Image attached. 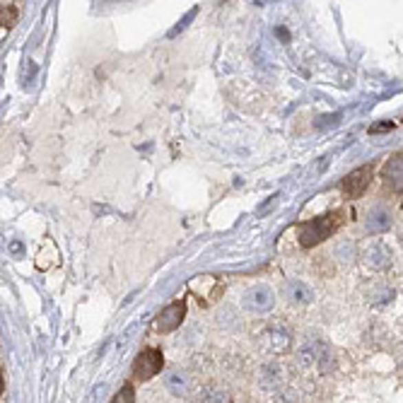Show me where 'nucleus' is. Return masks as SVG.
<instances>
[{
	"instance_id": "2",
	"label": "nucleus",
	"mask_w": 403,
	"mask_h": 403,
	"mask_svg": "<svg viewBox=\"0 0 403 403\" xmlns=\"http://www.w3.org/2000/svg\"><path fill=\"white\" fill-rule=\"evenodd\" d=\"M338 227V215H321L314 217V220L300 225V244L305 249H312V246L321 244L324 239H329L331 235Z\"/></svg>"
},
{
	"instance_id": "16",
	"label": "nucleus",
	"mask_w": 403,
	"mask_h": 403,
	"mask_svg": "<svg viewBox=\"0 0 403 403\" xmlns=\"http://www.w3.org/2000/svg\"><path fill=\"white\" fill-rule=\"evenodd\" d=\"M0 20H3V27H12V25H15V20H17V6H15V3H3Z\"/></svg>"
},
{
	"instance_id": "1",
	"label": "nucleus",
	"mask_w": 403,
	"mask_h": 403,
	"mask_svg": "<svg viewBox=\"0 0 403 403\" xmlns=\"http://www.w3.org/2000/svg\"><path fill=\"white\" fill-rule=\"evenodd\" d=\"M297 364L302 369H319L321 374H331L336 369V358L326 340L307 338L297 350Z\"/></svg>"
},
{
	"instance_id": "5",
	"label": "nucleus",
	"mask_w": 403,
	"mask_h": 403,
	"mask_svg": "<svg viewBox=\"0 0 403 403\" xmlns=\"http://www.w3.org/2000/svg\"><path fill=\"white\" fill-rule=\"evenodd\" d=\"M162 364H164L162 353L155 348H148L135 358V362H133V377L140 379V382H148L155 374L162 372Z\"/></svg>"
},
{
	"instance_id": "7",
	"label": "nucleus",
	"mask_w": 403,
	"mask_h": 403,
	"mask_svg": "<svg viewBox=\"0 0 403 403\" xmlns=\"http://www.w3.org/2000/svg\"><path fill=\"white\" fill-rule=\"evenodd\" d=\"M369 182H372V167L364 164V167H358L343 179V191L348 193L350 198H360L364 191H367Z\"/></svg>"
},
{
	"instance_id": "6",
	"label": "nucleus",
	"mask_w": 403,
	"mask_h": 403,
	"mask_svg": "<svg viewBox=\"0 0 403 403\" xmlns=\"http://www.w3.org/2000/svg\"><path fill=\"white\" fill-rule=\"evenodd\" d=\"M184 316H186V302H172L169 307H164L162 312H160L157 321H155V326H157L160 334H172V331H177L179 326H182Z\"/></svg>"
},
{
	"instance_id": "11",
	"label": "nucleus",
	"mask_w": 403,
	"mask_h": 403,
	"mask_svg": "<svg viewBox=\"0 0 403 403\" xmlns=\"http://www.w3.org/2000/svg\"><path fill=\"white\" fill-rule=\"evenodd\" d=\"M364 227H367V232H372V235L386 232L389 227H391V213L382 206L372 208V210L367 213V217H364Z\"/></svg>"
},
{
	"instance_id": "3",
	"label": "nucleus",
	"mask_w": 403,
	"mask_h": 403,
	"mask_svg": "<svg viewBox=\"0 0 403 403\" xmlns=\"http://www.w3.org/2000/svg\"><path fill=\"white\" fill-rule=\"evenodd\" d=\"M273 302H276V295L268 285H254L244 292L241 297V307H244L249 314H265V312L273 309Z\"/></svg>"
},
{
	"instance_id": "8",
	"label": "nucleus",
	"mask_w": 403,
	"mask_h": 403,
	"mask_svg": "<svg viewBox=\"0 0 403 403\" xmlns=\"http://www.w3.org/2000/svg\"><path fill=\"white\" fill-rule=\"evenodd\" d=\"M382 177L386 186H391V191L403 193V155H393L391 160H386Z\"/></svg>"
},
{
	"instance_id": "12",
	"label": "nucleus",
	"mask_w": 403,
	"mask_h": 403,
	"mask_svg": "<svg viewBox=\"0 0 403 403\" xmlns=\"http://www.w3.org/2000/svg\"><path fill=\"white\" fill-rule=\"evenodd\" d=\"M283 295H285L290 302H295V305H307V302L314 300V290L302 281H287Z\"/></svg>"
},
{
	"instance_id": "10",
	"label": "nucleus",
	"mask_w": 403,
	"mask_h": 403,
	"mask_svg": "<svg viewBox=\"0 0 403 403\" xmlns=\"http://www.w3.org/2000/svg\"><path fill=\"white\" fill-rule=\"evenodd\" d=\"M164 386L174 396H188L191 393V379H188V374L184 369H169L164 374Z\"/></svg>"
},
{
	"instance_id": "4",
	"label": "nucleus",
	"mask_w": 403,
	"mask_h": 403,
	"mask_svg": "<svg viewBox=\"0 0 403 403\" xmlns=\"http://www.w3.org/2000/svg\"><path fill=\"white\" fill-rule=\"evenodd\" d=\"M261 345H263L265 353L285 355V353H290V348H292V334L281 324L268 326V329L263 331V336H261Z\"/></svg>"
},
{
	"instance_id": "13",
	"label": "nucleus",
	"mask_w": 403,
	"mask_h": 403,
	"mask_svg": "<svg viewBox=\"0 0 403 403\" xmlns=\"http://www.w3.org/2000/svg\"><path fill=\"white\" fill-rule=\"evenodd\" d=\"M261 384L268 391H276L281 386V367L278 364H265L263 372H261Z\"/></svg>"
},
{
	"instance_id": "17",
	"label": "nucleus",
	"mask_w": 403,
	"mask_h": 403,
	"mask_svg": "<svg viewBox=\"0 0 403 403\" xmlns=\"http://www.w3.org/2000/svg\"><path fill=\"white\" fill-rule=\"evenodd\" d=\"M111 403H135V391H133V384H123L121 391H116V396L111 398Z\"/></svg>"
},
{
	"instance_id": "15",
	"label": "nucleus",
	"mask_w": 403,
	"mask_h": 403,
	"mask_svg": "<svg viewBox=\"0 0 403 403\" xmlns=\"http://www.w3.org/2000/svg\"><path fill=\"white\" fill-rule=\"evenodd\" d=\"M203 403H232V396L222 386H208L203 391Z\"/></svg>"
},
{
	"instance_id": "9",
	"label": "nucleus",
	"mask_w": 403,
	"mask_h": 403,
	"mask_svg": "<svg viewBox=\"0 0 403 403\" xmlns=\"http://www.w3.org/2000/svg\"><path fill=\"white\" fill-rule=\"evenodd\" d=\"M364 263L372 268V271H384L391 265V249L386 244H372L367 251H364Z\"/></svg>"
},
{
	"instance_id": "14",
	"label": "nucleus",
	"mask_w": 403,
	"mask_h": 403,
	"mask_svg": "<svg viewBox=\"0 0 403 403\" xmlns=\"http://www.w3.org/2000/svg\"><path fill=\"white\" fill-rule=\"evenodd\" d=\"M391 300H393V290L389 285H374L372 290H369V302H372L374 307H384Z\"/></svg>"
}]
</instances>
